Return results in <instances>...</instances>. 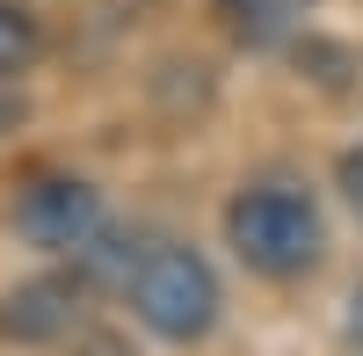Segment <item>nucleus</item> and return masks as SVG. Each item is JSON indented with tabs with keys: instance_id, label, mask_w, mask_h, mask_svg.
<instances>
[{
	"instance_id": "f257e3e1",
	"label": "nucleus",
	"mask_w": 363,
	"mask_h": 356,
	"mask_svg": "<svg viewBox=\"0 0 363 356\" xmlns=\"http://www.w3.org/2000/svg\"><path fill=\"white\" fill-rule=\"evenodd\" d=\"M225 240L233 255L247 262L255 277H306L320 262V211L306 189H284V182H255L225 204Z\"/></svg>"
},
{
	"instance_id": "f03ea898",
	"label": "nucleus",
	"mask_w": 363,
	"mask_h": 356,
	"mask_svg": "<svg viewBox=\"0 0 363 356\" xmlns=\"http://www.w3.org/2000/svg\"><path fill=\"white\" fill-rule=\"evenodd\" d=\"M124 291H131V313L160 342H203L218 320V277L196 247H145Z\"/></svg>"
},
{
	"instance_id": "7ed1b4c3",
	"label": "nucleus",
	"mask_w": 363,
	"mask_h": 356,
	"mask_svg": "<svg viewBox=\"0 0 363 356\" xmlns=\"http://www.w3.org/2000/svg\"><path fill=\"white\" fill-rule=\"evenodd\" d=\"M15 233H22L29 247H44V255H80L102 233V196L87 189V182H73V174L37 182V189L15 204Z\"/></svg>"
},
{
	"instance_id": "20e7f679",
	"label": "nucleus",
	"mask_w": 363,
	"mask_h": 356,
	"mask_svg": "<svg viewBox=\"0 0 363 356\" xmlns=\"http://www.w3.org/2000/svg\"><path fill=\"white\" fill-rule=\"evenodd\" d=\"M80 320L73 306V284H58V277H37V284H22L8 313H0V335H15V342H58Z\"/></svg>"
},
{
	"instance_id": "39448f33",
	"label": "nucleus",
	"mask_w": 363,
	"mask_h": 356,
	"mask_svg": "<svg viewBox=\"0 0 363 356\" xmlns=\"http://www.w3.org/2000/svg\"><path fill=\"white\" fill-rule=\"evenodd\" d=\"M37 15L29 8H15V0H0V73H22L29 58H37Z\"/></svg>"
},
{
	"instance_id": "423d86ee",
	"label": "nucleus",
	"mask_w": 363,
	"mask_h": 356,
	"mask_svg": "<svg viewBox=\"0 0 363 356\" xmlns=\"http://www.w3.org/2000/svg\"><path fill=\"white\" fill-rule=\"evenodd\" d=\"M284 8H291V0H218V15H225V22H233L247 44H262L269 29L284 22Z\"/></svg>"
},
{
	"instance_id": "0eeeda50",
	"label": "nucleus",
	"mask_w": 363,
	"mask_h": 356,
	"mask_svg": "<svg viewBox=\"0 0 363 356\" xmlns=\"http://www.w3.org/2000/svg\"><path fill=\"white\" fill-rule=\"evenodd\" d=\"M342 189H349V204L363 211V145H349V153H342Z\"/></svg>"
},
{
	"instance_id": "6e6552de",
	"label": "nucleus",
	"mask_w": 363,
	"mask_h": 356,
	"mask_svg": "<svg viewBox=\"0 0 363 356\" xmlns=\"http://www.w3.org/2000/svg\"><path fill=\"white\" fill-rule=\"evenodd\" d=\"M349 342L363 349V291H356V299H349Z\"/></svg>"
}]
</instances>
